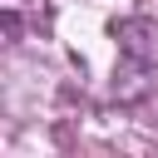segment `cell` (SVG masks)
Returning <instances> with one entry per match:
<instances>
[{
    "label": "cell",
    "instance_id": "obj_2",
    "mask_svg": "<svg viewBox=\"0 0 158 158\" xmlns=\"http://www.w3.org/2000/svg\"><path fill=\"white\" fill-rule=\"evenodd\" d=\"M0 25H5V35H10V40L20 35V15H15V10H5V20H0Z\"/></svg>",
    "mask_w": 158,
    "mask_h": 158
},
{
    "label": "cell",
    "instance_id": "obj_1",
    "mask_svg": "<svg viewBox=\"0 0 158 158\" xmlns=\"http://www.w3.org/2000/svg\"><path fill=\"white\" fill-rule=\"evenodd\" d=\"M114 35H118L123 74H148V69H158V20L133 15V20H123Z\"/></svg>",
    "mask_w": 158,
    "mask_h": 158
}]
</instances>
